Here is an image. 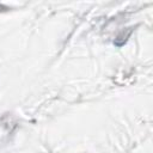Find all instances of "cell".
<instances>
[{"instance_id": "cell-1", "label": "cell", "mask_w": 153, "mask_h": 153, "mask_svg": "<svg viewBox=\"0 0 153 153\" xmlns=\"http://www.w3.org/2000/svg\"><path fill=\"white\" fill-rule=\"evenodd\" d=\"M6 10H8V7H7V6H4V5H0V11H6Z\"/></svg>"}]
</instances>
